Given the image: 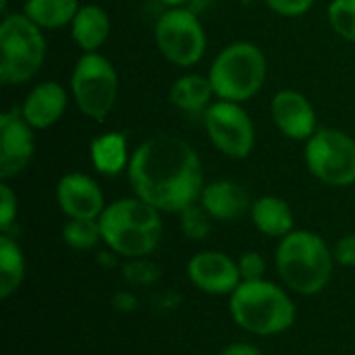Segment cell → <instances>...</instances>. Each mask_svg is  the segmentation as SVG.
<instances>
[{"label": "cell", "instance_id": "cell-23", "mask_svg": "<svg viewBox=\"0 0 355 355\" xmlns=\"http://www.w3.org/2000/svg\"><path fill=\"white\" fill-rule=\"evenodd\" d=\"M62 241L77 252L94 250L102 241L100 223L92 218H69L62 225Z\"/></svg>", "mask_w": 355, "mask_h": 355}, {"label": "cell", "instance_id": "cell-14", "mask_svg": "<svg viewBox=\"0 0 355 355\" xmlns=\"http://www.w3.org/2000/svg\"><path fill=\"white\" fill-rule=\"evenodd\" d=\"M270 112L279 131L291 139L302 141L316 133V112L310 100L295 89H283L275 94Z\"/></svg>", "mask_w": 355, "mask_h": 355}, {"label": "cell", "instance_id": "cell-16", "mask_svg": "<svg viewBox=\"0 0 355 355\" xmlns=\"http://www.w3.org/2000/svg\"><path fill=\"white\" fill-rule=\"evenodd\" d=\"M67 110V92L56 81L40 83L23 102L21 114L33 129H48L60 121Z\"/></svg>", "mask_w": 355, "mask_h": 355}, {"label": "cell", "instance_id": "cell-1", "mask_svg": "<svg viewBox=\"0 0 355 355\" xmlns=\"http://www.w3.org/2000/svg\"><path fill=\"white\" fill-rule=\"evenodd\" d=\"M127 173L135 196L160 212L179 214L204 189L200 156L185 139L168 133L146 139L133 152Z\"/></svg>", "mask_w": 355, "mask_h": 355}, {"label": "cell", "instance_id": "cell-17", "mask_svg": "<svg viewBox=\"0 0 355 355\" xmlns=\"http://www.w3.org/2000/svg\"><path fill=\"white\" fill-rule=\"evenodd\" d=\"M252 223L254 227L266 235V237H275V239H283L287 237L291 231H295V216L291 206L279 198V196H262L252 204L250 210Z\"/></svg>", "mask_w": 355, "mask_h": 355}, {"label": "cell", "instance_id": "cell-2", "mask_svg": "<svg viewBox=\"0 0 355 355\" xmlns=\"http://www.w3.org/2000/svg\"><path fill=\"white\" fill-rule=\"evenodd\" d=\"M102 243L121 258H148L162 239L160 210L141 198H123L104 208L98 218Z\"/></svg>", "mask_w": 355, "mask_h": 355}, {"label": "cell", "instance_id": "cell-30", "mask_svg": "<svg viewBox=\"0 0 355 355\" xmlns=\"http://www.w3.org/2000/svg\"><path fill=\"white\" fill-rule=\"evenodd\" d=\"M264 2L283 17H300L308 12L314 4V0H264Z\"/></svg>", "mask_w": 355, "mask_h": 355}, {"label": "cell", "instance_id": "cell-21", "mask_svg": "<svg viewBox=\"0 0 355 355\" xmlns=\"http://www.w3.org/2000/svg\"><path fill=\"white\" fill-rule=\"evenodd\" d=\"M214 96V87L210 77L204 75H183L171 87V102L185 112H200L210 106V98Z\"/></svg>", "mask_w": 355, "mask_h": 355}, {"label": "cell", "instance_id": "cell-4", "mask_svg": "<svg viewBox=\"0 0 355 355\" xmlns=\"http://www.w3.org/2000/svg\"><path fill=\"white\" fill-rule=\"evenodd\" d=\"M229 312L241 331L256 337L281 335L297 320V308L289 291L268 279L243 281L229 295Z\"/></svg>", "mask_w": 355, "mask_h": 355}, {"label": "cell", "instance_id": "cell-8", "mask_svg": "<svg viewBox=\"0 0 355 355\" xmlns=\"http://www.w3.org/2000/svg\"><path fill=\"white\" fill-rule=\"evenodd\" d=\"M308 171L333 187L355 183V139L339 129H318L306 146Z\"/></svg>", "mask_w": 355, "mask_h": 355}, {"label": "cell", "instance_id": "cell-10", "mask_svg": "<svg viewBox=\"0 0 355 355\" xmlns=\"http://www.w3.org/2000/svg\"><path fill=\"white\" fill-rule=\"evenodd\" d=\"M210 141L229 158H248L254 150V123L237 102H214L204 112Z\"/></svg>", "mask_w": 355, "mask_h": 355}, {"label": "cell", "instance_id": "cell-13", "mask_svg": "<svg viewBox=\"0 0 355 355\" xmlns=\"http://www.w3.org/2000/svg\"><path fill=\"white\" fill-rule=\"evenodd\" d=\"M56 202L67 218L98 220L106 208L102 187L83 173H69L58 181Z\"/></svg>", "mask_w": 355, "mask_h": 355}, {"label": "cell", "instance_id": "cell-20", "mask_svg": "<svg viewBox=\"0 0 355 355\" xmlns=\"http://www.w3.org/2000/svg\"><path fill=\"white\" fill-rule=\"evenodd\" d=\"M27 275V262L21 245L8 235L0 233V297L8 300L15 295Z\"/></svg>", "mask_w": 355, "mask_h": 355}, {"label": "cell", "instance_id": "cell-33", "mask_svg": "<svg viewBox=\"0 0 355 355\" xmlns=\"http://www.w3.org/2000/svg\"><path fill=\"white\" fill-rule=\"evenodd\" d=\"M160 2H164V4L171 6V8H179V6H185L189 0H160Z\"/></svg>", "mask_w": 355, "mask_h": 355}, {"label": "cell", "instance_id": "cell-6", "mask_svg": "<svg viewBox=\"0 0 355 355\" xmlns=\"http://www.w3.org/2000/svg\"><path fill=\"white\" fill-rule=\"evenodd\" d=\"M46 42L40 27L23 15H6L0 23V81L25 83L42 67Z\"/></svg>", "mask_w": 355, "mask_h": 355}, {"label": "cell", "instance_id": "cell-27", "mask_svg": "<svg viewBox=\"0 0 355 355\" xmlns=\"http://www.w3.org/2000/svg\"><path fill=\"white\" fill-rule=\"evenodd\" d=\"M241 283L243 281H260L266 279V260L260 252H245L237 258Z\"/></svg>", "mask_w": 355, "mask_h": 355}, {"label": "cell", "instance_id": "cell-5", "mask_svg": "<svg viewBox=\"0 0 355 355\" xmlns=\"http://www.w3.org/2000/svg\"><path fill=\"white\" fill-rule=\"evenodd\" d=\"M214 94L227 102H243L258 94L266 79V56L250 42H235L220 50L210 67Z\"/></svg>", "mask_w": 355, "mask_h": 355}, {"label": "cell", "instance_id": "cell-11", "mask_svg": "<svg viewBox=\"0 0 355 355\" xmlns=\"http://www.w3.org/2000/svg\"><path fill=\"white\" fill-rule=\"evenodd\" d=\"M187 277L206 295H231L241 285L237 260L216 250L193 254L187 262Z\"/></svg>", "mask_w": 355, "mask_h": 355}, {"label": "cell", "instance_id": "cell-26", "mask_svg": "<svg viewBox=\"0 0 355 355\" xmlns=\"http://www.w3.org/2000/svg\"><path fill=\"white\" fill-rule=\"evenodd\" d=\"M123 275L129 285L146 287V285H154L158 281L160 270L154 262H150L146 258H133L123 266Z\"/></svg>", "mask_w": 355, "mask_h": 355}, {"label": "cell", "instance_id": "cell-34", "mask_svg": "<svg viewBox=\"0 0 355 355\" xmlns=\"http://www.w3.org/2000/svg\"><path fill=\"white\" fill-rule=\"evenodd\" d=\"M6 8V0H0V10H4Z\"/></svg>", "mask_w": 355, "mask_h": 355}, {"label": "cell", "instance_id": "cell-15", "mask_svg": "<svg viewBox=\"0 0 355 355\" xmlns=\"http://www.w3.org/2000/svg\"><path fill=\"white\" fill-rule=\"evenodd\" d=\"M200 204L206 208V212L214 220H220V223L239 220L252 210L248 191L239 183L229 181V179H218V181L204 185Z\"/></svg>", "mask_w": 355, "mask_h": 355}, {"label": "cell", "instance_id": "cell-7", "mask_svg": "<svg viewBox=\"0 0 355 355\" xmlns=\"http://www.w3.org/2000/svg\"><path fill=\"white\" fill-rule=\"evenodd\" d=\"M73 98L79 110L102 121L114 106L119 94V75L108 58L98 52H85L71 77Z\"/></svg>", "mask_w": 355, "mask_h": 355}, {"label": "cell", "instance_id": "cell-25", "mask_svg": "<svg viewBox=\"0 0 355 355\" xmlns=\"http://www.w3.org/2000/svg\"><path fill=\"white\" fill-rule=\"evenodd\" d=\"M329 21L341 37L355 42V0H333Z\"/></svg>", "mask_w": 355, "mask_h": 355}, {"label": "cell", "instance_id": "cell-19", "mask_svg": "<svg viewBox=\"0 0 355 355\" xmlns=\"http://www.w3.org/2000/svg\"><path fill=\"white\" fill-rule=\"evenodd\" d=\"M92 164L100 175L112 177L129 168V154H127V137L123 133L110 131L92 141L89 148Z\"/></svg>", "mask_w": 355, "mask_h": 355}, {"label": "cell", "instance_id": "cell-29", "mask_svg": "<svg viewBox=\"0 0 355 355\" xmlns=\"http://www.w3.org/2000/svg\"><path fill=\"white\" fill-rule=\"evenodd\" d=\"M333 256L335 262L345 266V268H355V233L343 235L337 239L335 248H333Z\"/></svg>", "mask_w": 355, "mask_h": 355}, {"label": "cell", "instance_id": "cell-18", "mask_svg": "<svg viewBox=\"0 0 355 355\" xmlns=\"http://www.w3.org/2000/svg\"><path fill=\"white\" fill-rule=\"evenodd\" d=\"M71 33L77 46L85 52H96L110 33L108 12L96 4H85L79 8L71 23Z\"/></svg>", "mask_w": 355, "mask_h": 355}, {"label": "cell", "instance_id": "cell-9", "mask_svg": "<svg viewBox=\"0 0 355 355\" xmlns=\"http://www.w3.org/2000/svg\"><path fill=\"white\" fill-rule=\"evenodd\" d=\"M156 44L166 60L177 67L196 64L206 50V33L200 19L185 6L166 10L156 23Z\"/></svg>", "mask_w": 355, "mask_h": 355}, {"label": "cell", "instance_id": "cell-24", "mask_svg": "<svg viewBox=\"0 0 355 355\" xmlns=\"http://www.w3.org/2000/svg\"><path fill=\"white\" fill-rule=\"evenodd\" d=\"M212 216L206 212V208L202 204H191L185 210L179 212V227L181 233L191 239V241H204L210 237L212 233Z\"/></svg>", "mask_w": 355, "mask_h": 355}, {"label": "cell", "instance_id": "cell-32", "mask_svg": "<svg viewBox=\"0 0 355 355\" xmlns=\"http://www.w3.org/2000/svg\"><path fill=\"white\" fill-rule=\"evenodd\" d=\"M218 355H262V352L252 343H231Z\"/></svg>", "mask_w": 355, "mask_h": 355}, {"label": "cell", "instance_id": "cell-3", "mask_svg": "<svg viewBox=\"0 0 355 355\" xmlns=\"http://www.w3.org/2000/svg\"><path fill=\"white\" fill-rule=\"evenodd\" d=\"M335 256L329 243L306 229L283 237L275 252V266L283 285L304 297L324 291L335 272Z\"/></svg>", "mask_w": 355, "mask_h": 355}, {"label": "cell", "instance_id": "cell-12", "mask_svg": "<svg viewBox=\"0 0 355 355\" xmlns=\"http://www.w3.org/2000/svg\"><path fill=\"white\" fill-rule=\"evenodd\" d=\"M35 141L31 125L12 108L0 116V177L6 181L27 168L33 158Z\"/></svg>", "mask_w": 355, "mask_h": 355}, {"label": "cell", "instance_id": "cell-22", "mask_svg": "<svg viewBox=\"0 0 355 355\" xmlns=\"http://www.w3.org/2000/svg\"><path fill=\"white\" fill-rule=\"evenodd\" d=\"M79 12V0H27L25 15L37 25L56 29L67 23H73Z\"/></svg>", "mask_w": 355, "mask_h": 355}, {"label": "cell", "instance_id": "cell-28", "mask_svg": "<svg viewBox=\"0 0 355 355\" xmlns=\"http://www.w3.org/2000/svg\"><path fill=\"white\" fill-rule=\"evenodd\" d=\"M17 218V196L8 183H0V231L8 233Z\"/></svg>", "mask_w": 355, "mask_h": 355}, {"label": "cell", "instance_id": "cell-31", "mask_svg": "<svg viewBox=\"0 0 355 355\" xmlns=\"http://www.w3.org/2000/svg\"><path fill=\"white\" fill-rule=\"evenodd\" d=\"M112 306H114L116 310H121V312H131V310H135L137 300H135V295H133V293H129V291H121V293H116V295L112 297Z\"/></svg>", "mask_w": 355, "mask_h": 355}]
</instances>
